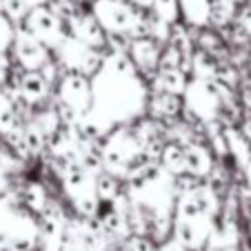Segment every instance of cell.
Returning <instances> with one entry per match:
<instances>
[{
    "label": "cell",
    "instance_id": "cell-1",
    "mask_svg": "<svg viewBox=\"0 0 251 251\" xmlns=\"http://www.w3.org/2000/svg\"><path fill=\"white\" fill-rule=\"evenodd\" d=\"M185 109L194 114L202 125L207 123H218L220 116V85L216 80H189L185 89Z\"/></svg>",
    "mask_w": 251,
    "mask_h": 251
},
{
    "label": "cell",
    "instance_id": "cell-2",
    "mask_svg": "<svg viewBox=\"0 0 251 251\" xmlns=\"http://www.w3.org/2000/svg\"><path fill=\"white\" fill-rule=\"evenodd\" d=\"M23 29L29 36H33L36 40H40L47 49L58 47V45L67 38L62 20L58 18L49 7H33V9H29V14L25 16Z\"/></svg>",
    "mask_w": 251,
    "mask_h": 251
},
{
    "label": "cell",
    "instance_id": "cell-3",
    "mask_svg": "<svg viewBox=\"0 0 251 251\" xmlns=\"http://www.w3.org/2000/svg\"><path fill=\"white\" fill-rule=\"evenodd\" d=\"M218 211V196L211 187H194L189 191L178 194L176 200V218L180 220H198L213 218Z\"/></svg>",
    "mask_w": 251,
    "mask_h": 251
},
{
    "label": "cell",
    "instance_id": "cell-4",
    "mask_svg": "<svg viewBox=\"0 0 251 251\" xmlns=\"http://www.w3.org/2000/svg\"><path fill=\"white\" fill-rule=\"evenodd\" d=\"M91 11H94L91 16L100 23V27L109 31L111 36H127L138 14L127 2H116V0H96Z\"/></svg>",
    "mask_w": 251,
    "mask_h": 251
},
{
    "label": "cell",
    "instance_id": "cell-5",
    "mask_svg": "<svg viewBox=\"0 0 251 251\" xmlns=\"http://www.w3.org/2000/svg\"><path fill=\"white\" fill-rule=\"evenodd\" d=\"M58 104L85 116L91 109V80L76 71H67L58 85Z\"/></svg>",
    "mask_w": 251,
    "mask_h": 251
},
{
    "label": "cell",
    "instance_id": "cell-6",
    "mask_svg": "<svg viewBox=\"0 0 251 251\" xmlns=\"http://www.w3.org/2000/svg\"><path fill=\"white\" fill-rule=\"evenodd\" d=\"M11 51H14V58H16V62H18V67H23L25 71H40L49 60H51L49 49L45 47L40 40L29 36L25 29H18V31H16Z\"/></svg>",
    "mask_w": 251,
    "mask_h": 251
},
{
    "label": "cell",
    "instance_id": "cell-7",
    "mask_svg": "<svg viewBox=\"0 0 251 251\" xmlns=\"http://www.w3.org/2000/svg\"><path fill=\"white\" fill-rule=\"evenodd\" d=\"M67 25H69V33H67L69 38L78 40L89 49H96V51L107 47L104 29L100 27V23L91 14H71L67 18Z\"/></svg>",
    "mask_w": 251,
    "mask_h": 251
},
{
    "label": "cell",
    "instance_id": "cell-8",
    "mask_svg": "<svg viewBox=\"0 0 251 251\" xmlns=\"http://www.w3.org/2000/svg\"><path fill=\"white\" fill-rule=\"evenodd\" d=\"M213 218H198V220H180L174 218V240L180 242L187 249H204L209 236H211Z\"/></svg>",
    "mask_w": 251,
    "mask_h": 251
},
{
    "label": "cell",
    "instance_id": "cell-9",
    "mask_svg": "<svg viewBox=\"0 0 251 251\" xmlns=\"http://www.w3.org/2000/svg\"><path fill=\"white\" fill-rule=\"evenodd\" d=\"M62 189L69 196L71 202L78 198H85V196H94L96 194L94 176L82 169L78 162H69L67 169L62 171Z\"/></svg>",
    "mask_w": 251,
    "mask_h": 251
},
{
    "label": "cell",
    "instance_id": "cell-10",
    "mask_svg": "<svg viewBox=\"0 0 251 251\" xmlns=\"http://www.w3.org/2000/svg\"><path fill=\"white\" fill-rule=\"evenodd\" d=\"M129 60L136 69L142 74H153L158 71V60H160V45L153 38H136L129 43Z\"/></svg>",
    "mask_w": 251,
    "mask_h": 251
},
{
    "label": "cell",
    "instance_id": "cell-11",
    "mask_svg": "<svg viewBox=\"0 0 251 251\" xmlns=\"http://www.w3.org/2000/svg\"><path fill=\"white\" fill-rule=\"evenodd\" d=\"M16 91H18V96L27 104H38V102H43V100H47L49 91H51V85L40 76V71H25L18 80Z\"/></svg>",
    "mask_w": 251,
    "mask_h": 251
},
{
    "label": "cell",
    "instance_id": "cell-12",
    "mask_svg": "<svg viewBox=\"0 0 251 251\" xmlns=\"http://www.w3.org/2000/svg\"><path fill=\"white\" fill-rule=\"evenodd\" d=\"M213 171V158L204 145H187L185 147V174L194 178H207Z\"/></svg>",
    "mask_w": 251,
    "mask_h": 251
},
{
    "label": "cell",
    "instance_id": "cell-13",
    "mask_svg": "<svg viewBox=\"0 0 251 251\" xmlns=\"http://www.w3.org/2000/svg\"><path fill=\"white\" fill-rule=\"evenodd\" d=\"M149 107H151V114L156 118L162 120H169L176 118V116L182 114V98L180 96H174V94H167V91H153L151 100H149Z\"/></svg>",
    "mask_w": 251,
    "mask_h": 251
},
{
    "label": "cell",
    "instance_id": "cell-14",
    "mask_svg": "<svg viewBox=\"0 0 251 251\" xmlns=\"http://www.w3.org/2000/svg\"><path fill=\"white\" fill-rule=\"evenodd\" d=\"M160 169L169 176H185V147L180 142H167L160 151Z\"/></svg>",
    "mask_w": 251,
    "mask_h": 251
},
{
    "label": "cell",
    "instance_id": "cell-15",
    "mask_svg": "<svg viewBox=\"0 0 251 251\" xmlns=\"http://www.w3.org/2000/svg\"><path fill=\"white\" fill-rule=\"evenodd\" d=\"M225 142H227V153H231L233 158L238 160V165L247 167L251 162V145L245 136H242L240 129L233 127H225L223 129Z\"/></svg>",
    "mask_w": 251,
    "mask_h": 251
},
{
    "label": "cell",
    "instance_id": "cell-16",
    "mask_svg": "<svg viewBox=\"0 0 251 251\" xmlns=\"http://www.w3.org/2000/svg\"><path fill=\"white\" fill-rule=\"evenodd\" d=\"M153 82H156L153 89L167 91V94H174V96H182L187 85H189V78H187V74H182L178 69H160L156 71V80Z\"/></svg>",
    "mask_w": 251,
    "mask_h": 251
},
{
    "label": "cell",
    "instance_id": "cell-17",
    "mask_svg": "<svg viewBox=\"0 0 251 251\" xmlns=\"http://www.w3.org/2000/svg\"><path fill=\"white\" fill-rule=\"evenodd\" d=\"M178 9L185 16V20L194 27H204L209 23V11H211V5L209 0H180L178 2Z\"/></svg>",
    "mask_w": 251,
    "mask_h": 251
},
{
    "label": "cell",
    "instance_id": "cell-18",
    "mask_svg": "<svg viewBox=\"0 0 251 251\" xmlns=\"http://www.w3.org/2000/svg\"><path fill=\"white\" fill-rule=\"evenodd\" d=\"M94 185L100 202H114L120 196V180L107 171H100L98 176H94Z\"/></svg>",
    "mask_w": 251,
    "mask_h": 251
},
{
    "label": "cell",
    "instance_id": "cell-19",
    "mask_svg": "<svg viewBox=\"0 0 251 251\" xmlns=\"http://www.w3.org/2000/svg\"><path fill=\"white\" fill-rule=\"evenodd\" d=\"M23 142L27 149V156H40L47 147V136L38 129V125L29 123L27 127H23Z\"/></svg>",
    "mask_w": 251,
    "mask_h": 251
},
{
    "label": "cell",
    "instance_id": "cell-20",
    "mask_svg": "<svg viewBox=\"0 0 251 251\" xmlns=\"http://www.w3.org/2000/svg\"><path fill=\"white\" fill-rule=\"evenodd\" d=\"M18 127L20 123H18V114L14 109V102L5 96V91H0V133L7 136V133H11Z\"/></svg>",
    "mask_w": 251,
    "mask_h": 251
},
{
    "label": "cell",
    "instance_id": "cell-21",
    "mask_svg": "<svg viewBox=\"0 0 251 251\" xmlns=\"http://www.w3.org/2000/svg\"><path fill=\"white\" fill-rule=\"evenodd\" d=\"M25 202H27V207L31 209V211H43L45 204L49 202L47 198V191H45V187L40 185V182H31V185H27V189H25Z\"/></svg>",
    "mask_w": 251,
    "mask_h": 251
},
{
    "label": "cell",
    "instance_id": "cell-22",
    "mask_svg": "<svg viewBox=\"0 0 251 251\" xmlns=\"http://www.w3.org/2000/svg\"><path fill=\"white\" fill-rule=\"evenodd\" d=\"M153 9H156L158 18L165 20L167 25H176V23H178V16H180L178 0H153Z\"/></svg>",
    "mask_w": 251,
    "mask_h": 251
},
{
    "label": "cell",
    "instance_id": "cell-23",
    "mask_svg": "<svg viewBox=\"0 0 251 251\" xmlns=\"http://www.w3.org/2000/svg\"><path fill=\"white\" fill-rule=\"evenodd\" d=\"M14 38H16L14 25H11V20L7 18V16H2V11H0V51H7V49H11V45H14Z\"/></svg>",
    "mask_w": 251,
    "mask_h": 251
},
{
    "label": "cell",
    "instance_id": "cell-24",
    "mask_svg": "<svg viewBox=\"0 0 251 251\" xmlns=\"http://www.w3.org/2000/svg\"><path fill=\"white\" fill-rule=\"evenodd\" d=\"M2 11L9 20H18V18H25L29 14V5L25 0H5L2 5Z\"/></svg>",
    "mask_w": 251,
    "mask_h": 251
},
{
    "label": "cell",
    "instance_id": "cell-25",
    "mask_svg": "<svg viewBox=\"0 0 251 251\" xmlns=\"http://www.w3.org/2000/svg\"><path fill=\"white\" fill-rule=\"evenodd\" d=\"M129 249H131V251H158L156 245H153V240H151V238H147V236L131 238V242H129Z\"/></svg>",
    "mask_w": 251,
    "mask_h": 251
},
{
    "label": "cell",
    "instance_id": "cell-26",
    "mask_svg": "<svg viewBox=\"0 0 251 251\" xmlns=\"http://www.w3.org/2000/svg\"><path fill=\"white\" fill-rule=\"evenodd\" d=\"M158 251H189V249H187V247H182L180 242H176L174 238H171V240L162 242V245L158 247Z\"/></svg>",
    "mask_w": 251,
    "mask_h": 251
},
{
    "label": "cell",
    "instance_id": "cell-27",
    "mask_svg": "<svg viewBox=\"0 0 251 251\" xmlns=\"http://www.w3.org/2000/svg\"><path fill=\"white\" fill-rule=\"evenodd\" d=\"M240 131H242V136H245L247 140H249V145H251V118H247V120H245V125H242Z\"/></svg>",
    "mask_w": 251,
    "mask_h": 251
},
{
    "label": "cell",
    "instance_id": "cell-28",
    "mask_svg": "<svg viewBox=\"0 0 251 251\" xmlns=\"http://www.w3.org/2000/svg\"><path fill=\"white\" fill-rule=\"evenodd\" d=\"M25 2L29 5V9H33V7H45L49 0H25Z\"/></svg>",
    "mask_w": 251,
    "mask_h": 251
},
{
    "label": "cell",
    "instance_id": "cell-29",
    "mask_svg": "<svg viewBox=\"0 0 251 251\" xmlns=\"http://www.w3.org/2000/svg\"><path fill=\"white\" fill-rule=\"evenodd\" d=\"M138 7H142V9H149V7H153V0H133Z\"/></svg>",
    "mask_w": 251,
    "mask_h": 251
},
{
    "label": "cell",
    "instance_id": "cell-30",
    "mask_svg": "<svg viewBox=\"0 0 251 251\" xmlns=\"http://www.w3.org/2000/svg\"><path fill=\"white\" fill-rule=\"evenodd\" d=\"M60 2H65V5H71V2H76V0H60Z\"/></svg>",
    "mask_w": 251,
    "mask_h": 251
},
{
    "label": "cell",
    "instance_id": "cell-31",
    "mask_svg": "<svg viewBox=\"0 0 251 251\" xmlns=\"http://www.w3.org/2000/svg\"><path fill=\"white\" fill-rule=\"evenodd\" d=\"M249 236H251V216H249Z\"/></svg>",
    "mask_w": 251,
    "mask_h": 251
},
{
    "label": "cell",
    "instance_id": "cell-32",
    "mask_svg": "<svg viewBox=\"0 0 251 251\" xmlns=\"http://www.w3.org/2000/svg\"><path fill=\"white\" fill-rule=\"evenodd\" d=\"M116 2H125V0H116Z\"/></svg>",
    "mask_w": 251,
    "mask_h": 251
}]
</instances>
